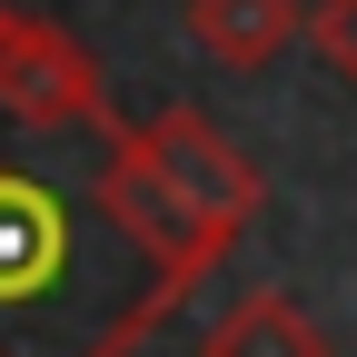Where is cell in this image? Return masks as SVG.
Here are the masks:
<instances>
[{"instance_id":"6da1fadb","label":"cell","mask_w":357,"mask_h":357,"mask_svg":"<svg viewBox=\"0 0 357 357\" xmlns=\"http://www.w3.org/2000/svg\"><path fill=\"white\" fill-rule=\"evenodd\" d=\"M100 208H109V229L139 248V268H149V288H139V298L159 307V318H169V307H178V298H189L218 258L238 248L229 229H208V218L169 189V169L149 159V139H139L129 119L109 129V159H100Z\"/></svg>"},{"instance_id":"7a4b0ae2","label":"cell","mask_w":357,"mask_h":357,"mask_svg":"<svg viewBox=\"0 0 357 357\" xmlns=\"http://www.w3.org/2000/svg\"><path fill=\"white\" fill-rule=\"evenodd\" d=\"M0 119H20V129H100V139L119 129L100 60L60 20H30V10H10V30H0Z\"/></svg>"},{"instance_id":"277c9868","label":"cell","mask_w":357,"mask_h":357,"mask_svg":"<svg viewBox=\"0 0 357 357\" xmlns=\"http://www.w3.org/2000/svg\"><path fill=\"white\" fill-rule=\"evenodd\" d=\"M70 278V208L50 199V178H30L0 159V307H30Z\"/></svg>"},{"instance_id":"8992f818","label":"cell","mask_w":357,"mask_h":357,"mask_svg":"<svg viewBox=\"0 0 357 357\" xmlns=\"http://www.w3.org/2000/svg\"><path fill=\"white\" fill-rule=\"evenodd\" d=\"M199 357H328V337H318V318L288 288H248L229 318H208Z\"/></svg>"},{"instance_id":"3957f363","label":"cell","mask_w":357,"mask_h":357,"mask_svg":"<svg viewBox=\"0 0 357 357\" xmlns=\"http://www.w3.org/2000/svg\"><path fill=\"white\" fill-rule=\"evenodd\" d=\"M139 139H149V159L169 169V189L189 199L208 229H229V238H248L258 229V208H268V169L218 129L208 109H189V100H169L159 119H139Z\"/></svg>"},{"instance_id":"ba28073f","label":"cell","mask_w":357,"mask_h":357,"mask_svg":"<svg viewBox=\"0 0 357 357\" xmlns=\"http://www.w3.org/2000/svg\"><path fill=\"white\" fill-rule=\"evenodd\" d=\"M0 30H10V0H0Z\"/></svg>"},{"instance_id":"5b68a950","label":"cell","mask_w":357,"mask_h":357,"mask_svg":"<svg viewBox=\"0 0 357 357\" xmlns=\"http://www.w3.org/2000/svg\"><path fill=\"white\" fill-rule=\"evenodd\" d=\"M189 40L218 70H278L307 40V0H189Z\"/></svg>"},{"instance_id":"52a82bcc","label":"cell","mask_w":357,"mask_h":357,"mask_svg":"<svg viewBox=\"0 0 357 357\" xmlns=\"http://www.w3.org/2000/svg\"><path fill=\"white\" fill-rule=\"evenodd\" d=\"M307 50H318L328 79L357 89V0H307Z\"/></svg>"}]
</instances>
